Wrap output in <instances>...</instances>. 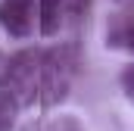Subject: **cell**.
Segmentation results:
<instances>
[{
    "label": "cell",
    "instance_id": "cell-1",
    "mask_svg": "<svg viewBox=\"0 0 134 131\" xmlns=\"http://www.w3.org/2000/svg\"><path fill=\"white\" fill-rule=\"evenodd\" d=\"M75 72H78V47L75 44H63V47L44 50V63H41V103L44 106H56L59 100H66Z\"/></svg>",
    "mask_w": 134,
    "mask_h": 131
},
{
    "label": "cell",
    "instance_id": "cell-2",
    "mask_svg": "<svg viewBox=\"0 0 134 131\" xmlns=\"http://www.w3.org/2000/svg\"><path fill=\"white\" fill-rule=\"evenodd\" d=\"M41 63L44 50H19L3 66V84L19 100V106H31L34 100H41Z\"/></svg>",
    "mask_w": 134,
    "mask_h": 131
},
{
    "label": "cell",
    "instance_id": "cell-3",
    "mask_svg": "<svg viewBox=\"0 0 134 131\" xmlns=\"http://www.w3.org/2000/svg\"><path fill=\"white\" fill-rule=\"evenodd\" d=\"M37 19V0H0V28L9 37H28Z\"/></svg>",
    "mask_w": 134,
    "mask_h": 131
},
{
    "label": "cell",
    "instance_id": "cell-4",
    "mask_svg": "<svg viewBox=\"0 0 134 131\" xmlns=\"http://www.w3.org/2000/svg\"><path fill=\"white\" fill-rule=\"evenodd\" d=\"M37 25L44 37H53L66 28V9L63 0H37Z\"/></svg>",
    "mask_w": 134,
    "mask_h": 131
},
{
    "label": "cell",
    "instance_id": "cell-5",
    "mask_svg": "<svg viewBox=\"0 0 134 131\" xmlns=\"http://www.w3.org/2000/svg\"><path fill=\"white\" fill-rule=\"evenodd\" d=\"M131 28H134V16L119 13V16H115V25L106 28V44H112V47H128Z\"/></svg>",
    "mask_w": 134,
    "mask_h": 131
},
{
    "label": "cell",
    "instance_id": "cell-6",
    "mask_svg": "<svg viewBox=\"0 0 134 131\" xmlns=\"http://www.w3.org/2000/svg\"><path fill=\"white\" fill-rule=\"evenodd\" d=\"M22 106H19V100L9 94V88L6 84H0V131H9L13 128V122H16V112H19Z\"/></svg>",
    "mask_w": 134,
    "mask_h": 131
},
{
    "label": "cell",
    "instance_id": "cell-7",
    "mask_svg": "<svg viewBox=\"0 0 134 131\" xmlns=\"http://www.w3.org/2000/svg\"><path fill=\"white\" fill-rule=\"evenodd\" d=\"M63 9H66V25H81L91 16L94 0H63Z\"/></svg>",
    "mask_w": 134,
    "mask_h": 131
},
{
    "label": "cell",
    "instance_id": "cell-8",
    "mask_svg": "<svg viewBox=\"0 0 134 131\" xmlns=\"http://www.w3.org/2000/svg\"><path fill=\"white\" fill-rule=\"evenodd\" d=\"M44 131H84V128H81L75 119H69V116H59V119H53V122H50Z\"/></svg>",
    "mask_w": 134,
    "mask_h": 131
},
{
    "label": "cell",
    "instance_id": "cell-9",
    "mask_svg": "<svg viewBox=\"0 0 134 131\" xmlns=\"http://www.w3.org/2000/svg\"><path fill=\"white\" fill-rule=\"evenodd\" d=\"M122 91H125V97L134 103V66H128V69L122 72Z\"/></svg>",
    "mask_w": 134,
    "mask_h": 131
},
{
    "label": "cell",
    "instance_id": "cell-10",
    "mask_svg": "<svg viewBox=\"0 0 134 131\" xmlns=\"http://www.w3.org/2000/svg\"><path fill=\"white\" fill-rule=\"evenodd\" d=\"M115 3H122V6H131V9H134V0H115Z\"/></svg>",
    "mask_w": 134,
    "mask_h": 131
},
{
    "label": "cell",
    "instance_id": "cell-11",
    "mask_svg": "<svg viewBox=\"0 0 134 131\" xmlns=\"http://www.w3.org/2000/svg\"><path fill=\"white\" fill-rule=\"evenodd\" d=\"M128 47L134 50V28H131V37H128Z\"/></svg>",
    "mask_w": 134,
    "mask_h": 131
}]
</instances>
